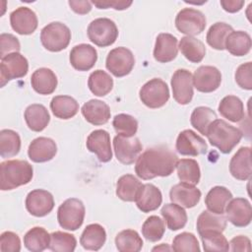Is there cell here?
Returning <instances> with one entry per match:
<instances>
[{"mask_svg":"<svg viewBox=\"0 0 252 252\" xmlns=\"http://www.w3.org/2000/svg\"><path fill=\"white\" fill-rule=\"evenodd\" d=\"M222 9L228 13H236L240 11L244 5V1L238 0H220Z\"/></svg>","mask_w":252,"mask_h":252,"instance_id":"55","label":"cell"},{"mask_svg":"<svg viewBox=\"0 0 252 252\" xmlns=\"http://www.w3.org/2000/svg\"><path fill=\"white\" fill-rule=\"evenodd\" d=\"M12 29L19 34H32L37 28V17L28 7H19L10 15Z\"/></svg>","mask_w":252,"mask_h":252,"instance_id":"18","label":"cell"},{"mask_svg":"<svg viewBox=\"0 0 252 252\" xmlns=\"http://www.w3.org/2000/svg\"><path fill=\"white\" fill-rule=\"evenodd\" d=\"M113 148L117 160L126 165L134 163L143 149L137 137H125L122 135L114 137Z\"/></svg>","mask_w":252,"mask_h":252,"instance_id":"12","label":"cell"},{"mask_svg":"<svg viewBox=\"0 0 252 252\" xmlns=\"http://www.w3.org/2000/svg\"><path fill=\"white\" fill-rule=\"evenodd\" d=\"M136 205L143 213H150L157 210L162 202L160 190L154 184H143L139 189L136 198Z\"/></svg>","mask_w":252,"mask_h":252,"instance_id":"22","label":"cell"},{"mask_svg":"<svg viewBox=\"0 0 252 252\" xmlns=\"http://www.w3.org/2000/svg\"><path fill=\"white\" fill-rule=\"evenodd\" d=\"M50 109L60 119H70L79 111V103L69 95H56L50 101Z\"/></svg>","mask_w":252,"mask_h":252,"instance_id":"31","label":"cell"},{"mask_svg":"<svg viewBox=\"0 0 252 252\" xmlns=\"http://www.w3.org/2000/svg\"><path fill=\"white\" fill-rule=\"evenodd\" d=\"M113 128L118 135L133 137L138 130V121L131 115L120 113L114 116L112 121Z\"/></svg>","mask_w":252,"mask_h":252,"instance_id":"47","label":"cell"},{"mask_svg":"<svg viewBox=\"0 0 252 252\" xmlns=\"http://www.w3.org/2000/svg\"><path fill=\"white\" fill-rule=\"evenodd\" d=\"M233 31L232 27L226 23L218 22L212 25L207 32V43L214 49L223 50L227 35Z\"/></svg>","mask_w":252,"mask_h":252,"instance_id":"42","label":"cell"},{"mask_svg":"<svg viewBox=\"0 0 252 252\" xmlns=\"http://www.w3.org/2000/svg\"><path fill=\"white\" fill-rule=\"evenodd\" d=\"M85 214L86 210L83 202L76 198H70L59 206L57 220L62 228L74 231L83 224Z\"/></svg>","mask_w":252,"mask_h":252,"instance_id":"4","label":"cell"},{"mask_svg":"<svg viewBox=\"0 0 252 252\" xmlns=\"http://www.w3.org/2000/svg\"><path fill=\"white\" fill-rule=\"evenodd\" d=\"M141 101L150 108H159L169 99V89L164 81L154 78L148 81L139 93Z\"/></svg>","mask_w":252,"mask_h":252,"instance_id":"7","label":"cell"},{"mask_svg":"<svg viewBox=\"0 0 252 252\" xmlns=\"http://www.w3.org/2000/svg\"><path fill=\"white\" fill-rule=\"evenodd\" d=\"M0 250L2 252H19L21 250L19 235L13 231H4L0 236Z\"/></svg>","mask_w":252,"mask_h":252,"instance_id":"50","label":"cell"},{"mask_svg":"<svg viewBox=\"0 0 252 252\" xmlns=\"http://www.w3.org/2000/svg\"><path fill=\"white\" fill-rule=\"evenodd\" d=\"M71 40L70 29L60 23L52 22L45 26L40 32V41L43 47L51 52H59L65 49Z\"/></svg>","mask_w":252,"mask_h":252,"instance_id":"5","label":"cell"},{"mask_svg":"<svg viewBox=\"0 0 252 252\" xmlns=\"http://www.w3.org/2000/svg\"><path fill=\"white\" fill-rule=\"evenodd\" d=\"M50 234L40 226L31 228L24 236L25 247L32 252H41L49 247Z\"/></svg>","mask_w":252,"mask_h":252,"instance_id":"34","label":"cell"},{"mask_svg":"<svg viewBox=\"0 0 252 252\" xmlns=\"http://www.w3.org/2000/svg\"><path fill=\"white\" fill-rule=\"evenodd\" d=\"M229 171L235 179H250L252 173V165L251 149L249 147H241L234 154L229 161Z\"/></svg>","mask_w":252,"mask_h":252,"instance_id":"23","label":"cell"},{"mask_svg":"<svg viewBox=\"0 0 252 252\" xmlns=\"http://www.w3.org/2000/svg\"><path fill=\"white\" fill-rule=\"evenodd\" d=\"M143 244L141 236L133 229H124L115 237V245L120 252H139Z\"/></svg>","mask_w":252,"mask_h":252,"instance_id":"40","label":"cell"},{"mask_svg":"<svg viewBox=\"0 0 252 252\" xmlns=\"http://www.w3.org/2000/svg\"><path fill=\"white\" fill-rule=\"evenodd\" d=\"M178 53L177 38L166 32L159 33L157 36L154 48V57L158 62L167 63L175 59Z\"/></svg>","mask_w":252,"mask_h":252,"instance_id":"24","label":"cell"},{"mask_svg":"<svg viewBox=\"0 0 252 252\" xmlns=\"http://www.w3.org/2000/svg\"><path fill=\"white\" fill-rule=\"evenodd\" d=\"M177 175L181 182L191 185L199 183L201 178V171L198 162L192 158L178 159L176 164Z\"/></svg>","mask_w":252,"mask_h":252,"instance_id":"38","label":"cell"},{"mask_svg":"<svg viewBox=\"0 0 252 252\" xmlns=\"http://www.w3.org/2000/svg\"><path fill=\"white\" fill-rule=\"evenodd\" d=\"M134 65L135 58L132 51L123 46L110 50L105 61L106 69L117 78L128 75Z\"/></svg>","mask_w":252,"mask_h":252,"instance_id":"10","label":"cell"},{"mask_svg":"<svg viewBox=\"0 0 252 252\" xmlns=\"http://www.w3.org/2000/svg\"><path fill=\"white\" fill-rule=\"evenodd\" d=\"M0 48V57L3 58L10 53L19 52L21 49V44L19 39L15 35L11 33H1Z\"/></svg>","mask_w":252,"mask_h":252,"instance_id":"51","label":"cell"},{"mask_svg":"<svg viewBox=\"0 0 252 252\" xmlns=\"http://www.w3.org/2000/svg\"><path fill=\"white\" fill-rule=\"evenodd\" d=\"M252 63L246 62L241 64L235 72V82L243 90H252Z\"/></svg>","mask_w":252,"mask_h":252,"instance_id":"49","label":"cell"},{"mask_svg":"<svg viewBox=\"0 0 252 252\" xmlns=\"http://www.w3.org/2000/svg\"><path fill=\"white\" fill-rule=\"evenodd\" d=\"M205 15L193 8H184L178 12L175 18L176 29L187 36L200 34L206 28Z\"/></svg>","mask_w":252,"mask_h":252,"instance_id":"9","label":"cell"},{"mask_svg":"<svg viewBox=\"0 0 252 252\" xmlns=\"http://www.w3.org/2000/svg\"><path fill=\"white\" fill-rule=\"evenodd\" d=\"M171 89L173 98L181 105L191 102L194 94L193 75L186 69L176 70L171 78Z\"/></svg>","mask_w":252,"mask_h":252,"instance_id":"11","label":"cell"},{"mask_svg":"<svg viewBox=\"0 0 252 252\" xmlns=\"http://www.w3.org/2000/svg\"><path fill=\"white\" fill-rule=\"evenodd\" d=\"M219 112L223 118L231 122H239L245 116L243 102L235 95L224 96L219 104Z\"/></svg>","mask_w":252,"mask_h":252,"instance_id":"32","label":"cell"},{"mask_svg":"<svg viewBox=\"0 0 252 252\" xmlns=\"http://www.w3.org/2000/svg\"><path fill=\"white\" fill-rule=\"evenodd\" d=\"M178 47L184 57L193 63L201 62L206 55L204 43L194 36H183L179 41Z\"/></svg>","mask_w":252,"mask_h":252,"instance_id":"35","label":"cell"},{"mask_svg":"<svg viewBox=\"0 0 252 252\" xmlns=\"http://www.w3.org/2000/svg\"><path fill=\"white\" fill-rule=\"evenodd\" d=\"M33 169L30 162L11 159L0 164V188L2 191L13 190L32 181Z\"/></svg>","mask_w":252,"mask_h":252,"instance_id":"2","label":"cell"},{"mask_svg":"<svg viewBox=\"0 0 252 252\" xmlns=\"http://www.w3.org/2000/svg\"><path fill=\"white\" fill-rule=\"evenodd\" d=\"M87 149L96 155L101 162H107L112 158V150L110 145L109 133L105 130L98 129L93 131L87 138Z\"/></svg>","mask_w":252,"mask_h":252,"instance_id":"17","label":"cell"},{"mask_svg":"<svg viewBox=\"0 0 252 252\" xmlns=\"http://www.w3.org/2000/svg\"><path fill=\"white\" fill-rule=\"evenodd\" d=\"M232 199L231 192L223 186H215L207 194L205 204L212 213L222 215L228 202Z\"/></svg>","mask_w":252,"mask_h":252,"instance_id":"29","label":"cell"},{"mask_svg":"<svg viewBox=\"0 0 252 252\" xmlns=\"http://www.w3.org/2000/svg\"><path fill=\"white\" fill-rule=\"evenodd\" d=\"M106 240V232L102 225L92 223L86 226L80 237L81 245L87 250H99Z\"/></svg>","mask_w":252,"mask_h":252,"instance_id":"28","label":"cell"},{"mask_svg":"<svg viewBox=\"0 0 252 252\" xmlns=\"http://www.w3.org/2000/svg\"><path fill=\"white\" fill-rule=\"evenodd\" d=\"M77 240L73 234L55 231L50 234L49 249L54 252H73L76 249Z\"/></svg>","mask_w":252,"mask_h":252,"instance_id":"46","label":"cell"},{"mask_svg":"<svg viewBox=\"0 0 252 252\" xmlns=\"http://www.w3.org/2000/svg\"><path fill=\"white\" fill-rule=\"evenodd\" d=\"M89 39L99 47H106L115 42L118 37V29L108 18H97L91 22L87 30Z\"/></svg>","mask_w":252,"mask_h":252,"instance_id":"6","label":"cell"},{"mask_svg":"<svg viewBox=\"0 0 252 252\" xmlns=\"http://www.w3.org/2000/svg\"><path fill=\"white\" fill-rule=\"evenodd\" d=\"M201 195V191L195 185L185 182L175 184L169 192V198L172 203L187 209L195 207L199 203Z\"/></svg>","mask_w":252,"mask_h":252,"instance_id":"19","label":"cell"},{"mask_svg":"<svg viewBox=\"0 0 252 252\" xmlns=\"http://www.w3.org/2000/svg\"><path fill=\"white\" fill-rule=\"evenodd\" d=\"M171 249L175 252H197L200 251V246L197 237L193 233L182 232L174 237Z\"/></svg>","mask_w":252,"mask_h":252,"instance_id":"48","label":"cell"},{"mask_svg":"<svg viewBox=\"0 0 252 252\" xmlns=\"http://www.w3.org/2000/svg\"><path fill=\"white\" fill-rule=\"evenodd\" d=\"M221 74L214 66H200L193 75V85L201 93H212L219 89Z\"/></svg>","mask_w":252,"mask_h":252,"instance_id":"16","label":"cell"},{"mask_svg":"<svg viewBox=\"0 0 252 252\" xmlns=\"http://www.w3.org/2000/svg\"><path fill=\"white\" fill-rule=\"evenodd\" d=\"M21 150V138L19 134L11 129L0 131V156L4 158H12Z\"/></svg>","mask_w":252,"mask_h":252,"instance_id":"41","label":"cell"},{"mask_svg":"<svg viewBox=\"0 0 252 252\" xmlns=\"http://www.w3.org/2000/svg\"><path fill=\"white\" fill-rule=\"evenodd\" d=\"M57 83L56 75L48 68H39L31 77L32 87L39 94H52L57 87Z\"/></svg>","mask_w":252,"mask_h":252,"instance_id":"26","label":"cell"},{"mask_svg":"<svg viewBox=\"0 0 252 252\" xmlns=\"http://www.w3.org/2000/svg\"><path fill=\"white\" fill-rule=\"evenodd\" d=\"M81 111L89 123L96 126L107 123L110 118L109 106L99 99H91L87 101L82 106Z\"/></svg>","mask_w":252,"mask_h":252,"instance_id":"25","label":"cell"},{"mask_svg":"<svg viewBox=\"0 0 252 252\" xmlns=\"http://www.w3.org/2000/svg\"><path fill=\"white\" fill-rule=\"evenodd\" d=\"M28 127L34 132H40L46 128L50 121V115L42 104L33 103L29 105L24 114Z\"/></svg>","mask_w":252,"mask_h":252,"instance_id":"27","label":"cell"},{"mask_svg":"<svg viewBox=\"0 0 252 252\" xmlns=\"http://www.w3.org/2000/svg\"><path fill=\"white\" fill-rule=\"evenodd\" d=\"M251 37L243 31H232L226 37L224 49L234 56H244L251 49Z\"/></svg>","mask_w":252,"mask_h":252,"instance_id":"30","label":"cell"},{"mask_svg":"<svg viewBox=\"0 0 252 252\" xmlns=\"http://www.w3.org/2000/svg\"><path fill=\"white\" fill-rule=\"evenodd\" d=\"M218 117L216 112L210 107L198 106L193 110L190 117V122H191V125L195 129H197L198 132L206 136L208 127Z\"/></svg>","mask_w":252,"mask_h":252,"instance_id":"43","label":"cell"},{"mask_svg":"<svg viewBox=\"0 0 252 252\" xmlns=\"http://www.w3.org/2000/svg\"><path fill=\"white\" fill-rule=\"evenodd\" d=\"M206 136L212 146L218 148L222 154H228L240 142L243 133L226 121L216 119L208 127Z\"/></svg>","mask_w":252,"mask_h":252,"instance_id":"3","label":"cell"},{"mask_svg":"<svg viewBox=\"0 0 252 252\" xmlns=\"http://www.w3.org/2000/svg\"><path fill=\"white\" fill-rule=\"evenodd\" d=\"M230 250L231 251H250L251 250V242L250 239L243 235H238L233 237L230 242Z\"/></svg>","mask_w":252,"mask_h":252,"instance_id":"53","label":"cell"},{"mask_svg":"<svg viewBox=\"0 0 252 252\" xmlns=\"http://www.w3.org/2000/svg\"><path fill=\"white\" fill-rule=\"evenodd\" d=\"M160 214L170 230L175 231L183 228L187 222V214L185 210L175 203L163 205Z\"/></svg>","mask_w":252,"mask_h":252,"instance_id":"33","label":"cell"},{"mask_svg":"<svg viewBox=\"0 0 252 252\" xmlns=\"http://www.w3.org/2000/svg\"><path fill=\"white\" fill-rule=\"evenodd\" d=\"M92 4L96 6L98 9L113 8L115 10H125L132 5V1L123 0H103V1H92Z\"/></svg>","mask_w":252,"mask_h":252,"instance_id":"52","label":"cell"},{"mask_svg":"<svg viewBox=\"0 0 252 252\" xmlns=\"http://www.w3.org/2000/svg\"><path fill=\"white\" fill-rule=\"evenodd\" d=\"M202 239L205 251H228L229 243L222 232L218 230H208L199 234Z\"/></svg>","mask_w":252,"mask_h":252,"instance_id":"44","label":"cell"},{"mask_svg":"<svg viewBox=\"0 0 252 252\" xmlns=\"http://www.w3.org/2000/svg\"><path fill=\"white\" fill-rule=\"evenodd\" d=\"M164 222L158 216H150L142 225L143 236L151 242H157L160 240L164 234Z\"/></svg>","mask_w":252,"mask_h":252,"instance_id":"45","label":"cell"},{"mask_svg":"<svg viewBox=\"0 0 252 252\" xmlns=\"http://www.w3.org/2000/svg\"><path fill=\"white\" fill-rule=\"evenodd\" d=\"M88 87L94 95L104 96L112 90L113 80L105 71L95 70L89 77Z\"/></svg>","mask_w":252,"mask_h":252,"instance_id":"36","label":"cell"},{"mask_svg":"<svg viewBox=\"0 0 252 252\" xmlns=\"http://www.w3.org/2000/svg\"><path fill=\"white\" fill-rule=\"evenodd\" d=\"M177 161V156L166 147L149 148L138 157L135 171L143 180L165 177L174 171Z\"/></svg>","mask_w":252,"mask_h":252,"instance_id":"1","label":"cell"},{"mask_svg":"<svg viewBox=\"0 0 252 252\" xmlns=\"http://www.w3.org/2000/svg\"><path fill=\"white\" fill-rule=\"evenodd\" d=\"M226 219L237 227L247 226L252 220V208L245 198L231 199L225 207Z\"/></svg>","mask_w":252,"mask_h":252,"instance_id":"15","label":"cell"},{"mask_svg":"<svg viewBox=\"0 0 252 252\" xmlns=\"http://www.w3.org/2000/svg\"><path fill=\"white\" fill-rule=\"evenodd\" d=\"M29 71L27 58L19 52H13L1 58L0 85L4 87L9 81L25 77Z\"/></svg>","mask_w":252,"mask_h":252,"instance_id":"8","label":"cell"},{"mask_svg":"<svg viewBox=\"0 0 252 252\" xmlns=\"http://www.w3.org/2000/svg\"><path fill=\"white\" fill-rule=\"evenodd\" d=\"M57 153L55 142L46 137H38L32 140L28 149L30 159L33 162H45L51 160Z\"/></svg>","mask_w":252,"mask_h":252,"instance_id":"21","label":"cell"},{"mask_svg":"<svg viewBox=\"0 0 252 252\" xmlns=\"http://www.w3.org/2000/svg\"><path fill=\"white\" fill-rule=\"evenodd\" d=\"M97 60V52L94 46L81 43L74 46L70 51V63L78 71L91 70Z\"/></svg>","mask_w":252,"mask_h":252,"instance_id":"20","label":"cell"},{"mask_svg":"<svg viewBox=\"0 0 252 252\" xmlns=\"http://www.w3.org/2000/svg\"><path fill=\"white\" fill-rule=\"evenodd\" d=\"M143 184L132 174L122 175L116 183V195L123 201L134 202Z\"/></svg>","mask_w":252,"mask_h":252,"instance_id":"37","label":"cell"},{"mask_svg":"<svg viewBox=\"0 0 252 252\" xmlns=\"http://www.w3.org/2000/svg\"><path fill=\"white\" fill-rule=\"evenodd\" d=\"M68 3H69V6L71 7V9L79 15L88 14L92 10V3L90 1L70 0Z\"/></svg>","mask_w":252,"mask_h":252,"instance_id":"54","label":"cell"},{"mask_svg":"<svg viewBox=\"0 0 252 252\" xmlns=\"http://www.w3.org/2000/svg\"><path fill=\"white\" fill-rule=\"evenodd\" d=\"M175 148L180 155L190 157L204 155L208 150L205 140L190 129L183 130L179 133L176 139Z\"/></svg>","mask_w":252,"mask_h":252,"instance_id":"13","label":"cell"},{"mask_svg":"<svg viewBox=\"0 0 252 252\" xmlns=\"http://www.w3.org/2000/svg\"><path fill=\"white\" fill-rule=\"evenodd\" d=\"M26 208L32 216L44 217L54 208L53 196L46 190L34 189L27 195Z\"/></svg>","mask_w":252,"mask_h":252,"instance_id":"14","label":"cell"},{"mask_svg":"<svg viewBox=\"0 0 252 252\" xmlns=\"http://www.w3.org/2000/svg\"><path fill=\"white\" fill-rule=\"evenodd\" d=\"M170 251V250H172L166 243H162V244H160L159 246H156V247H154L153 248V251Z\"/></svg>","mask_w":252,"mask_h":252,"instance_id":"56","label":"cell"},{"mask_svg":"<svg viewBox=\"0 0 252 252\" xmlns=\"http://www.w3.org/2000/svg\"><path fill=\"white\" fill-rule=\"evenodd\" d=\"M226 227V218L222 215L215 214L210 211H204L197 220L198 233L208 230H218L222 232Z\"/></svg>","mask_w":252,"mask_h":252,"instance_id":"39","label":"cell"}]
</instances>
